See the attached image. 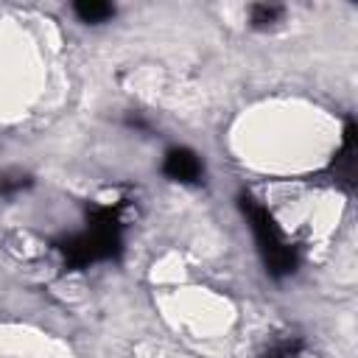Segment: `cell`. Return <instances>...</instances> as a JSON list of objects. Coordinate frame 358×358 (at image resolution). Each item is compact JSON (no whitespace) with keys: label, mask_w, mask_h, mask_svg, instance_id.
Masks as SVG:
<instances>
[{"label":"cell","mask_w":358,"mask_h":358,"mask_svg":"<svg viewBox=\"0 0 358 358\" xmlns=\"http://www.w3.org/2000/svg\"><path fill=\"white\" fill-rule=\"evenodd\" d=\"M299 352H302L299 341H277L274 347L266 350L263 358H299Z\"/></svg>","instance_id":"obj_8"},{"label":"cell","mask_w":358,"mask_h":358,"mask_svg":"<svg viewBox=\"0 0 358 358\" xmlns=\"http://www.w3.org/2000/svg\"><path fill=\"white\" fill-rule=\"evenodd\" d=\"M201 159L190 148H168L162 159V173L173 182H199L201 179Z\"/></svg>","instance_id":"obj_3"},{"label":"cell","mask_w":358,"mask_h":358,"mask_svg":"<svg viewBox=\"0 0 358 358\" xmlns=\"http://www.w3.org/2000/svg\"><path fill=\"white\" fill-rule=\"evenodd\" d=\"M31 176L22 173V171H0V199L6 196H17L20 190L31 187Z\"/></svg>","instance_id":"obj_6"},{"label":"cell","mask_w":358,"mask_h":358,"mask_svg":"<svg viewBox=\"0 0 358 358\" xmlns=\"http://www.w3.org/2000/svg\"><path fill=\"white\" fill-rule=\"evenodd\" d=\"M280 14H282L280 6H266V3H257V6L249 8V17H252V25H255V28H268V25H274V22L280 20Z\"/></svg>","instance_id":"obj_7"},{"label":"cell","mask_w":358,"mask_h":358,"mask_svg":"<svg viewBox=\"0 0 358 358\" xmlns=\"http://www.w3.org/2000/svg\"><path fill=\"white\" fill-rule=\"evenodd\" d=\"M56 249L62 252L67 268H87V266H92L98 260H109L120 252V232L90 227L87 232L67 235V238L56 241Z\"/></svg>","instance_id":"obj_2"},{"label":"cell","mask_w":358,"mask_h":358,"mask_svg":"<svg viewBox=\"0 0 358 358\" xmlns=\"http://www.w3.org/2000/svg\"><path fill=\"white\" fill-rule=\"evenodd\" d=\"M333 171H336L338 182L352 185V176H355V123H347V129H344V143L333 159Z\"/></svg>","instance_id":"obj_4"},{"label":"cell","mask_w":358,"mask_h":358,"mask_svg":"<svg viewBox=\"0 0 358 358\" xmlns=\"http://www.w3.org/2000/svg\"><path fill=\"white\" fill-rule=\"evenodd\" d=\"M73 11H76V17L81 22H92V25L103 22V20H109L115 14V8L109 3H101V0H81V3L73 6Z\"/></svg>","instance_id":"obj_5"},{"label":"cell","mask_w":358,"mask_h":358,"mask_svg":"<svg viewBox=\"0 0 358 358\" xmlns=\"http://www.w3.org/2000/svg\"><path fill=\"white\" fill-rule=\"evenodd\" d=\"M238 204H241V213H243L246 221H249V229H252V235H255V241H257V249H260V257H263L266 268H268L274 277L291 274V271L296 268V255H294V249L282 241V235H280V229H277V224H274V215H271L263 204H257L249 193H241Z\"/></svg>","instance_id":"obj_1"}]
</instances>
